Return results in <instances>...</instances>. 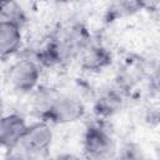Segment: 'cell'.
<instances>
[{"label": "cell", "mask_w": 160, "mask_h": 160, "mask_svg": "<svg viewBox=\"0 0 160 160\" xmlns=\"http://www.w3.org/2000/svg\"><path fill=\"white\" fill-rule=\"evenodd\" d=\"M56 160H84V159L75 154H62V155H59Z\"/></svg>", "instance_id": "14"}, {"label": "cell", "mask_w": 160, "mask_h": 160, "mask_svg": "<svg viewBox=\"0 0 160 160\" xmlns=\"http://www.w3.org/2000/svg\"><path fill=\"white\" fill-rule=\"evenodd\" d=\"M79 58L81 66L88 71H101L111 62V54L98 44H89Z\"/></svg>", "instance_id": "7"}, {"label": "cell", "mask_w": 160, "mask_h": 160, "mask_svg": "<svg viewBox=\"0 0 160 160\" xmlns=\"http://www.w3.org/2000/svg\"><path fill=\"white\" fill-rule=\"evenodd\" d=\"M40 80V66L38 61L22 59L16 61L8 72L9 85L19 92H30Z\"/></svg>", "instance_id": "3"}, {"label": "cell", "mask_w": 160, "mask_h": 160, "mask_svg": "<svg viewBox=\"0 0 160 160\" xmlns=\"http://www.w3.org/2000/svg\"><path fill=\"white\" fill-rule=\"evenodd\" d=\"M145 6L144 2L140 1H116L110 4L106 10V19L108 21H115L118 19L132 15L140 11Z\"/></svg>", "instance_id": "10"}, {"label": "cell", "mask_w": 160, "mask_h": 160, "mask_svg": "<svg viewBox=\"0 0 160 160\" xmlns=\"http://www.w3.org/2000/svg\"><path fill=\"white\" fill-rule=\"evenodd\" d=\"M144 159L145 155L141 146H139L135 142H128L118 151L115 160H144Z\"/></svg>", "instance_id": "12"}, {"label": "cell", "mask_w": 160, "mask_h": 160, "mask_svg": "<svg viewBox=\"0 0 160 160\" xmlns=\"http://www.w3.org/2000/svg\"><path fill=\"white\" fill-rule=\"evenodd\" d=\"M52 138L54 135H52L50 122L40 120L38 122L29 125L20 145H22L25 149L32 152L45 155L49 148L51 146Z\"/></svg>", "instance_id": "4"}, {"label": "cell", "mask_w": 160, "mask_h": 160, "mask_svg": "<svg viewBox=\"0 0 160 160\" xmlns=\"http://www.w3.org/2000/svg\"><path fill=\"white\" fill-rule=\"evenodd\" d=\"M84 114L85 106L78 96L60 92L44 121L64 125L80 120Z\"/></svg>", "instance_id": "2"}, {"label": "cell", "mask_w": 160, "mask_h": 160, "mask_svg": "<svg viewBox=\"0 0 160 160\" xmlns=\"http://www.w3.org/2000/svg\"><path fill=\"white\" fill-rule=\"evenodd\" d=\"M1 20L9 21L15 25H19L22 28V25L26 22V15L24 9L14 1H6L1 4Z\"/></svg>", "instance_id": "11"}, {"label": "cell", "mask_w": 160, "mask_h": 160, "mask_svg": "<svg viewBox=\"0 0 160 160\" xmlns=\"http://www.w3.org/2000/svg\"><path fill=\"white\" fill-rule=\"evenodd\" d=\"M44 154H36L22 145H18L10 150H6V160H41Z\"/></svg>", "instance_id": "13"}, {"label": "cell", "mask_w": 160, "mask_h": 160, "mask_svg": "<svg viewBox=\"0 0 160 160\" xmlns=\"http://www.w3.org/2000/svg\"><path fill=\"white\" fill-rule=\"evenodd\" d=\"M82 150L86 160H115L118 155L114 138L101 124L88 126L82 139Z\"/></svg>", "instance_id": "1"}, {"label": "cell", "mask_w": 160, "mask_h": 160, "mask_svg": "<svg viewBox=\"0 0 160 160\" xmlns=\"http://www.w3.org/2000/svg\"><path fill=\"white\" fill-rule=\"evenodd\" d=\"M22 42L21 28L9 21H0V56L2 60L15 55Z\"/></svg>", "instance_id": "6"}, {"label": "cell", "mask_w": 160, "mask_h": 160, "mask_svg": "<svg viewBox=\"0 0 160 160\" xmlns=\"http://www.w3.org/2000/svg\"><path fill=\"white\" fill-rule=\"evenodd\" d=\"M121 108V98L115 91L104 92L101 96L98 98L94 105L95 114L100 118H109L118 112Z\"/></svg>", "instance_id": "9"}, {"label": "cell", "mask_w": 160, "mask_h": 160, "mask_svg": "<svg viewBox=\"0 0 160 160\" xmlns=\"http://www.w3.org/2000/svg\"><path fill=\"white\" fill-rule=\"evenodd\" d=\"M29 125L19 114H8L0 122V141L5 150H10L21 144Z\"/></svg>", "instance_id": "5"}, {"label": "cell", "mask_w": 160, "mask_h": 160, "mask_svg": "<svg viewBox=\"0 0 160 160\" xmlns=\"http://www.w3.org/2000/svg\"><path fill=\"white\" fill-rule=\"evenodd\" d=\"M59 94L60 92L56 89L49 86H39L36 89L32 98V110L40 120H45Z\"/></svg>", "instance_id": "8"}]
</instances>
